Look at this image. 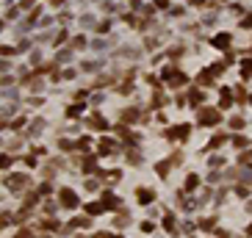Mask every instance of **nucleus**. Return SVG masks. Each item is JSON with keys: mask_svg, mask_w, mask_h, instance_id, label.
<instances>
[{"mask_svg": "<svg viewBox=\"0 0 252 238\" xmlns=\"http://www.w3.org/2000/svg\"><path fill=\"white\" fill-rule=\"evenodd\" d=\"M61 202H67V205H75V194H72V191H64V194H61Z\"/></svg>", "mask_w": 252, "mask_h": 238, "instance_id": "1", "label": "nucleus"}, {"mask_svg": "<svg viewBox=\"0 0 252 238\" xmlns=\"http://www.w3.org/2000/svg\"><path fill=\"white\" fill-rule=\"evenodd\" d=\"M3 166H8V161H6V158H0V169H3Z\"/></svg>", "mask_w": 252, "mask_h": 238, "instance_id": "2", "label": "nucleus"}]
</instances>
